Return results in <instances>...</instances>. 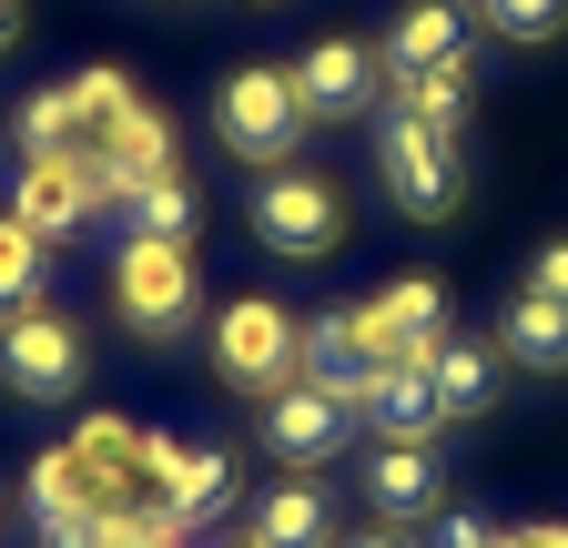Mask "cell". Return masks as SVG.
I'll use <instances>...</instances> for the list:
<instances>
[{
	"instance_id": "obj_23",
	"label": "cell",
	"mask_w": 568,
	"mask_h": 548,
	"mask_svg": "<svg viewBox=\"0 0 568 548\" xmlns=\"http://www.w3.org/2000/svg\"><path fill=\"white\" fill-rule=\"evenodd\" d=\"M41 285H51V244H41L21 214H0V315L41 305Z\"/></svg>"
},
{
	"instance_id": "obj_24",
	"label": "cell",
	"mask_w": 568,
	"mask_h": 548,
	"mask_svg": "<svg viewBox=\"0 0 568 548\" xmlns=\"http://www.w3.org/2000/svg\"><path fill=\"white\" fill-rule=\"evenodd\" d=\"M467 21L508 31V41H558L568 31V0H467Z\"/></svg>"
},
{
	"instance_id": "obj_2",
	"label": "cell",
	"mask_w": 568,
	"mask_h": 548,
	"mask_svg": "<svg viewBox=\"0 0 568 548\" xmlns=\"http://www.w3.org/2000/svg\"><path fill=\"white\" fill-rule=\"evenodd\" d=\"M376 183L406 224H457L467 203V163H457V132L416 122V112H386L376 122Z\"/></svg>"
},
{
	"instance_id": "obj_19",
	"label": "cell",
	"mask_w": 568,
	"mask_h": 548,
	"mask_svg": "<svg viewBox=\"0 0 568 548\" xmlns=\"http://www.w3.org/2000/svg\"><path fill=\"white\" fill-rule=\"evenodd\" d=\"M457 51H467V0H406L386 31V82L426 72V61H457Z\"/></svg>"
},
{
	"instance_id": "obj_5",
	"label": "cell",
	"mask_w": 568,
	"mask_h": 548,
	"mask_svg": "<svg viewBox=\"0 0 568 548\" xmlns=\"http://www.w3.org/2000/svg\"><path fill=\"white\" fill-rule=\"evenodd\" d=\"M82 366H92V335L51 295L21 305V315H0V386H11L21 406H61L71 386H82Z\"/></svg>"
},
{
	"instance_id": "obj_16",
	"label": "cell",
	"mask_w": 568,
	"mask_h": 548,
	"mask_svg": "<svg viewBox=\"0 0 568 548\" xmlns=\"http://www.w3.org/2000/svg\"><path fill=\"white\" fill-rule=\"evenodd\" d=\"M355 417H366L376 437H437L447 427V406H437V346H426V356H386Z\"/></svg>"
},
{
	"instance_id": "obj_25",
	"label": "cell",
	"mask_w": 568,
	"mask_h": 548,
	"mask_svg": "<svg viewBox=\"0 0 568 548\" xmlns=\"http://www.w3.org/2000/svg\"><path fill=\"white\" fill-rule=\"evenodd\" d=\"M71 447H82L92 467H122V477H132V447H142V427H132V417H112V406H92V417L71 427Z\"/></svg>"
},
{
	"instance_id": "obj_10",
	"label": "cell",
	"mask_w": 568,
	"mask_h": 548,
	"mask_svg": "<svg viewBox=\"0 0 568 548\" xmlns=\"http://www.w3.org/2000/svg\"><path fill=\"white\" fill-rule=\"evenodd\" d=\"M376 92H386V61H376L366 41H345V31H325V41L295 61L305 122H355V112H376Z\"/></svg>"
},
{
	"instance_id": "obj_29",
	"label": "cell",
	"mask_w": 568,
	"mask_h": 548,
	"mask_svg": "<svg viewBox=\"0 0 568 548\" xmlns=\"http://www.w3.org/2000/svg\"><path fill=\"white\" fill-rule=\"evenodd\" d=\"M528 285H538V295H558V305H568V234H548V244H538V254H528Z\"/></svg>"
},
{
	"instance_id": "obj_1",
	"label": "cell",
	"mask_w": 568,
	"mask_h": 548,
	"mask_svg": "<svg viewBox=\"0 0 568 548\" xmlns=\"http://www.w3.org/2000/svg\"><path fill=\"white\" fill-rule=\"evenodd\" d=\"M213 132H224V153L254 163V173H284L305 143V102H295V72H274V61H244V72L213 82Z\"/></svg>"
},
{
	"instance_id": "obj_13",
	"label": "cell",
	"mask_w": 568,
	"mask_h": 548,
	"mask_svg": "<svg viewBox=\"0 0 568 548\" xmlns=\"http://www.w3.org/2000/svg\"><path fill=\"white\" fill-rule=\"evenodd\" d=\"M345 417H355V406H335L325 386L295 376V386H274V396H264V447L305 477V467H325V457L345 447Z\"/></svg>"
},
{
	"instance_id": "obj_30",
	"label": "cell",
	"mask_w": 568,
	"mask_h": 548,
	"mask_svg": "<svg viewBox=\"0 0 568 548\" xmlns=\"http://www.w3.org/2000/svg\"><path fill=\"white\" fill-rule=\"evenodd\" d=\"M335 548H416V538H406V528H386V518H376V528H355V538H335Z\"/></svg>"
},
{
	"instance_id": "obj_32",
	"label": "cell",
	"mask_w": 568,
	"mask_h": 548,
	"mask_svg": "<svg viewBox=\"0 0 568 548\" xmlns=\"http://www.w3.org/2000/svg\"><path fill=\"white\" fill-rule=\"evenodd\" d=\"M21 41V0H0V51H11Z\"/></svg>"
},
{
	"instance_id": "obj_11",
	"label": "cell",
	"mask_w": 568,
	"mask_h": 548,
	"mask_svg": "<svg viewBox=\"0 0 568 548\" xmlns=\"http://www.w3.org/2000/svg\"><path fill=\"white\" fill-rule=\"evenodd\" d=\"M366 508H376L386 528L447 518V467H437V447H426V437H386V447L366 457Z\"/></svg>"
},
{
	"instance_id": "obj_22",
	"label": "cell",
	"mask_w": 568,
	"mask_h": 548,
	"mask_svg": "<svg viewBox=\"0 0 568 548\" xmlns=\"http://www.w3.org/2000/svg\"><path fill=\"white\" fill-rule=\"evenodd\" d=\"M122 214H132V234H142V244H193L203 203H193V183H183V173H163V183L122 193Z\"/></svg>"
},
{
	"instance_id": "obj_28",
	"label": "cell",
	"mask_w": 568,
	"mask_h": 548,
	"mask_svg": "<svg viewBox=\"0 0 568 548\" xmlns=\"http://www.w3.org/2000/svg\"><path fill=\"white\" fill-rule=\"evenodd\" d=\"M437 548H508V528H487L477 508H447L437 518Z\"/></svg>"
},
{
	"instance_id": "obj_7",
	"label": "cell",
	"mask_w": 568,
	"mask_h": 548,
	"mask_svg": "<svg viewBox=\"0 0 568 548\" xmlns=\"http://www.w3.org/2000/svg\"><path fill=\"white\" fill-rule=\"evenodd\" d=\"M254 244L284 254V264H325L345 244V193L325 173H295V163L264 173V193H254Z\"/></svg>"
},
{
	"instance_id": "obj_20",
	"label": "cell",
	"mask_w": 568,
	"mask_h": 548,
	"mask_svg": "<svg viewBox=\"0 0 568 548\" xmlns=\"http://www.w3.org/2000/svg\"><path fill=\"white\" fill-rule=\"evenodd\" d=\"M437 406H447V427L497 406V346H487V335H447V346H437Z\"/></svg>"
},
{
	"instance_id": "obj_15",
	"label": "cell",
	"mask_w": 568,
	"mask_h": 548,
	"mask_svg": "<svg viewBox=\"0 0 568 548\" xmlns=\"http://www.w3.org/2000/svg\"><path fill=\"white\" fill-rule=\"evenodd\" d=\"M376 346H366V325H355V305H325L315 325H305V356H295V376L305 386H325L335 406H366V386H376Z\"/></svg>"
},
{
	"instance_id": "obj_9",
	"label": "cell",
	"mask_w": 568,
	"mask_h": 548,
	"mask_svg": "<svg viewBox=\"0 0 568 548\" xmlns=\"http://www.w3.org/2000/svg\"><path fill=\"white\" fill-rule=\"evenodd\" d=\"M102 173H92V153H21V183H11V214L41 234V244H61V234H82L92 214H102Z\"/></svg>"
},
{
	"instance_id": "obj_4",
	"label": "cell",
	"mask_w": 568,
	"mask_h": 548,
	"mask_svg": "<svg viewBox=\"0 0 568 548\" xmlns=\"http://www.w3.org/2000/svg\"><path fill=\"white\" fill-rule=\"evenodd\" d=\"M132 102H142V92H132V72L92 61V72H71V82H41V92L11 112V132H21V153H92Z\"/></svg>"
},
{
	"instance_id": "obj_12",
	"label": "cell",
	"mask_w": 568,
	"mask_h": 548,
	"mask_svg": "<svg viewBox=\"0 0 568 548\" xmlns=\"http://www.w3.org/2000/svg\"><path fill=\"white\" fill-rule=\"evenodd\" d=\"M355 325H366L376 356H426V346H447V285L437 274H386V285L355 305Z\"/></svg>"
},
{
	"instance_id": "obj_18",
	"label": "cell",
	"mask_w": 568,
	"mask_h": 548,
	"mask_svg": "<svg viewBox=\"0 0 568 548\" xmlns=\"http://www.w3.org/2000/svg\"><path fill=\"white\" fill-rule=\"evenodd\" d=\"M244 538H254V548H335V508H325L315 477H284V488L254 498V528H244Z\"/></svg>"
},
{
	"instance_id": "obj_26",
	"label": "cell",
	"mask_w": 568,
	"mask_h": 548,
	"mask_svg": "<svg viewBox=\"0 0 568 548\" xmlns=\"http://www.w3.org/2000/svg\"><path fill=\"white\" fill-rule=\"evenodd\" d=\"M183 538H193V528H183L173 508H153V498H132V508L112 518V538H102V548H183Z\"/></svg>"
},
{
	"instance_id": "obj_17",
	"label": "cell",
	"mask_w": 568,
	"mask_h": 548,
	"mask_svg": "<svg viewBox=\"0 0 568 548\" xmlns=\"http://www.w3.org/2000/svg\"><path fill=\"white\" fill-rule=\"evenodd\" d=\"M497 356H518L528 376H568V305L538 295V285H518L508 315H497Z\"/></svg>"
},
{
	"instance_id": "obj_3",
	"label": "cell",
	"mask_w": 568,
	"mask_h": 548,
	"mask_svg": "<svg viewBox=\"0 0 568 548\" xmlns=\"http://www.w3.org/2000/svg\"><path fill=\"white\" fill-rule=\"evenodd\" d=\"M112 315L122 335H142V346H173V335L203 315V274H193V244H122L112 254Z\"/></svg>"
},
{
	"instance_id": "obj_8",
	"label": "cell",
	"mask_w": 568,
	"mask_h": 548,
	"mask_svg": "<svg viewBox=\"0 0 568 548\" xmlns=\"http://www.w3.org/2000/svg\"><path fill=\"white\" fill-rule=\"evenodd\" d=\"M132 477H142V498H153V508H173L183 528H193V518H213V508L234 498V457H224V447L153 437V427H142V447H132Z\"/></svg>"
},
{
	"instance_id": "obj_21",
	"label": "cell",
	"mask_w": 568,
	"mask_h": 548,
	"mask_svg": "<svg viewBox=\"0 0 568 548\" xmlns=\"http://www.w3.org/2000/svg\"><path fill=\"white\" fill-rule=\"evenodd\" d=\"M467 92H477V61H467V51H457V61H426V72H396V112L437 122V132L467 122Z\"/></svg>"
},
{
	"instance_id": "obj_33",
	"label": "cell",
	"mask_w": 568,
	"mask_h": 548,
	"mask_svg": "<svg viewBox=\"0 0 568 548\" xmlns=\"http://www.w3.org/2000/svg\"><path fill=\"white\" fill-rule=\"evenodd\" d=\"M213 548H254V538H213Z\"/></svg>"
},
{
	"instance_id": "obj_6",
	"label": "cell",
	"mask_w": 568,
	"mask_h": 548,
	"mask_svg": "<svg viewBox=\"0 0 568 548\" xmlns=\"http://www.w3.org/2000/svg\"><path fill=\"white\" fill-rule=\"evenodd\" d=\"M295 356H305V325L274 295H234L224 315H213V376H224L234 396L264 406L274 386H295Z\"/></svg>"
},
{
	"instance_id": "obj_31",
	"label": "cell",
	"mask_w": 568,
	"mask_h": 548,
	"mask_svg": "<svg viewBox=\"0 0 568 548\" xmlns=\"http://www.w3.org/2000/svg\"><path fill=\"white\" fill-rule=\"evenodd\" d=\"M508 548H568V528H558V518H538V528H508Z\"/></svg>"
},
{
	"instance_id": "obj_27",
	"label": "cell",
	"mask_w": 568,
	"mask_h": 548,
	"mask_svg": "<svg viewBox=\"0 0 568 548\" xmlns=\"http://www.w3.org/2000/svg\"><path fill=\"white\" fill-rule=\"evenodd\" d=\"M112 518H122V508H102V518H41V548H102Z\"/></svg>"
},
{
	"instance_id": "obj_14",
	"label": "cell",
	"mask_w": 568,
	"mask_h": 548,
	"mask_svg": "<svg viewBox=\"0 0 568 548\" xmlns=\"http://www.w3.org/2000/svg\"><path fill=\"white\" fill-rule=\"evenodd\" d=\"M92 173H102V193L122 203V193H142V183H163V173H183V153H173V112H153V102H132L102 143H92Z\"/></svg>"
}]
</instances>
